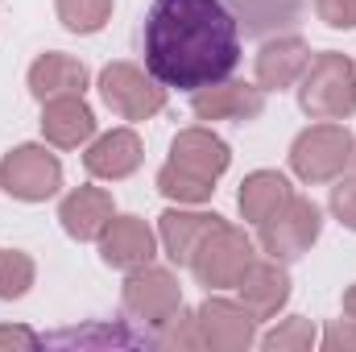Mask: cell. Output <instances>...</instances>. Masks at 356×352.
Segmentation results:
<instances>
[{
  "mask_svg": "<svg viewBox=\"0 0 356 352\" xmlns=\"http://www.w3.org/2000/svg\"><path fill=\"white\" fill-rule=\"evenodd\" d=\"M112 216H116V207L104 186H75L58 203V220L71 241H99V232L108 228Z\"/></svg>",
  "mask_w": 356,
  "mask_h": 352,
  "instance_id": "9a60e30c",
  "label": "cell"
},
{
  "mask_svg": "<svg viewBox=\"0 0 356 352\" xmlns=\"http://www.w3.org/2000/svg\"><path fill=\"white\" fill-rule=\"evenodd\" d=\"M33 257L21 249H0V298H25L33 286Z\"/></svg>",
  "mask_w": 356,
  "mask_h": 352,
  "instance_id": "603a6c76",
  "label": "cell"
},
{
  "mask_svg": "<svg viewBox=\"0 0 356 352\" xmlns=\"http://www.w3.org/2000/svg\"><path fill=\"white\" fill-rule=\"evenodd\" d=\"M195 319H199L203 349H211V352H245L257 344V319H253V311L245 303L207 294L203 307L195 311Z\"/></svg>",
  "mask_w": 356,
  "mask_h": 352,
  "instance_id": "9c48e42d",
  "label": "cell"
},
{
  "mask_svg": "<svg viewBox=\"0 0 356 352\" xmlns=\"http://www.w3.org/2000/svg\"><path fill=\"white\" fill-rule=\"evenodd\" d=\"M54 8L71 33H99L112 17V0H54Z\"/></svg>",
  "mask_w": 356,
  "mask_h": 352,
  "instance_id": "7402d4cb",
  "label": "cell"
},
{
  "mask_svg": "<svg viewBox=\"0 0 356 352\" xmlns=\"http://www.w3.org/2000/svg\"><path fill=\"white\" fill-rule=\"evenodd\" d=\"M224 224V216L216 211H182V207H170L162 220H158V237H162V249L175 265H186L191 269V257L199 253V245Z\"/></svg>",
  "mask_w": 356,
  "mask_h": 352,
  "instance_id": "5bb4252c",
  "label": "cell"
},
{
  "mask_svg": "<svg viewBox=\"0 0 356 352\" xmlns=\"http://www.w3.org/2000/svg\"><path fill=\"white\" fill-rule=\"evenodd\" d=\"M99 257L112 269H141L158 257V237L141 216H112L99 232Z\"/></svg>",
  "mask_w": 356,
  "mask_h": 352,
  "instance_id": "30bf717a",
  "label": "cell"
},
{
  "mask_svg": "<svg viewBox=\"0 0 356 352\" xmlns=\"http://www.w3.org/2000/svg\"><path fill=\"white\" fill-rule=\"evenodd\" d=\"M319 232H323V211L311 199L290 195L266 224H257V245L273 262H294L319 241Z\"/></svg>",
  "mask_w": 356,
  "mask_h": 352,
  "instance_id": "5b68a950",
  "label": "cell"
},
{
  "mask_svg": "<svg viewBox=\"0 0 356 352\" xmlns=\"http://www.w3.org/2000/svg\"><path fill=\"white\" fill-rule=\"evenodd\" d=\"M236 294L253 311V319H273L286 307V298H290V273L282 269V262H273V257H266V262L257 257V262L245 269V278L236 282Z\"/></svg>",
  "mask_w": 356,
  "mask_h": 352,
  "instance_id": "e0dca14e",
  "label": "cell"
},
{
  "mask_svg": "<svg viewBox=\"0 0 356 352\" xmlns=\"http://www.w3.org/2000/svg\"><path fill=\"white\" fill-rule=\"evenodd\" d=\"M154 344H158V349H203V340H199V319L178 307L162 328H154Z\"/></svg>",
  "mask_w": 356,
  "mask_h": 352,
  "instance_id": "484cf974",
  "label": "cell"
},
{
  "mask_svg": "<svg viewBox=\"0 0 356 352\" xmlns=\"http://www.w3.org/2000/svg\"><path fill=\"white\" fill-rule=\"evenodd\" d=\"M307 63H311V46L302 38H273L257 54V88L282 91L290 83H298Z\"/></svg>",
  "mask_w": 356,
  "mask_h": 352,
  "instance_id": "ac0fdd59",
  "label": "cell"
},
{
  "mask_svg": "<svg viewBox=\"0 0 356 352\" xmlns=\"http://www.w3.org/2000/svg\"><path fill=\"white\" fill-rule=\"evenodd\" d=\"M257 262V241L245 232V228H236V224H220L203 245H199V253L191 257V273L199 278V286H207V290H236V282L245 278V269Z\"/></svg>",
  "mask_w": 356,
  "mask_h": 352,
  "instance_id": "3957f363",
  "label": "cell"
},
{
  "mask_svg": "<svg viewBox=\"0 0 356 352\" xmlns=\"http://www.w3.org/2000/svg\"><path fill=\"white\" fill-rule=\"evenodd\" d=\"M170 162H175L178 170H186V175L203 178V182H216L228 170L232 150L211 129H182L175 137V145H170Z\"/></svg>",
  "mask_w": 356,
  "mask_h": 352,
  "instance_id": "4fadbf2b",
  "label": "cell"
},
{
  "mask_svg": "<svg viewBox=\"0 0 356 352\" xmlns=\"http://www.w3.org/2000/svg\"><path fill=\"white\" fill-rule=\"evenodd\" d=\"M298 108L311 120H344L356 112V67L348 54L323 50L298 79Z\"/></svg>",
  "mask_w": 356,
  "mask_h": 352,
  "instance_id": "7a4b0ae2",
  "label": "cell"
},
{
  "mask_svg": "<svg viewBox=\"0 0 356 352\" xmlns=\"http://www.w3.org/2000/svg\"><path fill=\"white\" fill-rule=\"evenodd\" d=\"M290 195H294V186H290L286 175H277V170H253V175L241 182L236 203H241V216H245L249 224H266Z\"/></svg>",
  "mask_w": 356,
  "mask_h": 352,
  "instance_id": "44dd1931",
  "label": "cell"
},
{
  "mask_svg": "<svg viewBox=\"0 0 356 352\" xmlns=\"http://www.w3.org/2000/svg\"><path fill=\"white\" fill-rule=\"evenodd\" d=\"M191 112L199 120H257L266 112V88L220 79V83L191 91Z\"/></svg>",
  "mask_w": 356,
  "mask_h": 352,
  "instance_id": "8fae6325",
  "label": "cell"
},
{
  "mask_svg": "<svg viewBox=\"0 0 356 352\" xmlns=\"http://www.w3.org/2000/svg\"><path fill=\"white\" fill-rule=\"evenodd\" d=\"M353 162H356V141H353Z\"/></svg>",
  "mask_w": 356,
  "mask_h": 352,
  "instance_id": "1f68e13d",
  "label": "cell"
},
{
  "mask_svg": "<svg viewBox=\"0 0 356 352\" xmlns=\"http://www.w3.org/2000/svg\"><path fill=\"white\" fill-rule=\"evenodd\" d=\"M145 71L178 91L220 83L241 63V25L224 0H154L141 29Z\"/></svg>",
  "mask_w": 356,
  "mask_h": 352,
  "instance_id": "6da1fadb",
  "label": "cell"
},
{
  "mask_svg": "<svg viewBox=\"0 0 356 352\" xmlns=\"http://www.w3.org/2000/svg\"><path fill=\"white\" fill-rule=\"evenodd\" d=\"M42 133L58 150H79L95 137V112L83 104V95H58L42 104Z\"/></svg>",
  "mask_w": 356,
  "mask_h": 352,
  "instance_id": "2e32d148",
  "label": "cell"
},
{
  "mask_svg": "<svg viewBox=\"0 0 356 352\" xmlns=\"http://www.w3.org/2000/svg\"><path fill=\"white\" fill-rule=\"evenodd\" d=\"M332 211H336V220H340L344 228L356 232V175L353 178L340 175V182L332 186Z\"/></svg>",
  "mask_w": 356,
  "mask_h": 352,
  "instance_id": "4316f807",
  "label": "cell"
},
{
  "mask_svg": "<svg viewBox=\"0 0 356 352\" xmlns=\"http://www.w3.org/2000/svg\"><path fill=\"white\" fill-rule=\"evenodd\" d=\"M145 162V145L133 129H112L104 137H95L83 154V166L91 178H104V182H120L129 178L137 166Z\"/></svg>",
  "mask_w": 356,
  "mask_h": 352,
  "instance_id": "7c38bea8",
  "label": "cell"
},
{
  "mask_svg": "<svg viewBox=\"0 0 356 352\" xmlns=\"http://www.w3.org/2000/svg\"><path fill=\"white\" fill-rule=\"evenodd\" d=\"M29 91L33 99H58V95H83L88 91V67L71 54H42L29 67Z\"/></svg>",
  "mask_w": 356,
  "mask_h": 352,
  "instance_id": "d6986e66",
  "label": "cell"
},
{
  "mask_svg": "<svg viewBox=\"0 0 356 352\" xmlns=\"http://www.w3.org/2000/svg\"><path fill=\"white\" fill-rule=\"evenodd\" d=\"M315 13L332 29H356V0H315Z\"/></svg>",
  "mask_w": 356,
  "mask_h": 352,
  "instance_id": "83f0119b",
  "label": "cell"
},
{
  "mask_svg": "<svg viewBox=\"0 0 356 352\" xmlns=\"http://www.w3.org/2000/svg\"><path fill=\"white\" fill-rule=\"evenodd\" d=\"M224 4L245 29V38H269L277 29L298 25L302 17V0H224Z\"/></svg>",
  "mask_w": 356,
  "mask_h": 352,
  "instance_id": "ffe728a7",
  "label": "cell"
},
{
  "mask_svg": "<svg viewBox=\"0 0 356 352\" xmlns=\"http://www.w3.org/2000/svg\"><path fill=\"white\" fill-rule=\"evenodd\" d=\"M120 303L145 328H162L178 307H182V286H178V278L170 269L149 262V265H141V269H129L124 290H120Z\"/></svg>",
  "mask_w": 356,
  "mask_h": 352,
  "instance_id": "ba28073f",
  "label": "cell"
},
{
  "mask_svg": "<svg viewBox=\"0 0 356 352\" xmlns=\"http://www.w3.org/2000/svg\"><path fill=\"white\" fill-rule=\"evenodd\" d=\"M344 315H348V319H356V286H348V290H344Z\"/></svg>",
  "mask_w": 356,
  "mask_h": 352,
  "instance_id": "4dcf8cb0",
  "label": "cell"
},
{
  "mask_svg": "<svg viewBox=\"0 0 356 352\" xmlns=\"http://www.w3.org/2000/svg\"><path fill=\"white\" fill-rule=\"evenodd\" d=\"M311 344H315V323L302 319V315H290L269 336H261V349L266 352H307Z\"/></svg>",
  "mask_w": 356,
  "mask_h": 352,
  "instance_id": "d4e9b609",
  "label": "cell"
},
{
  "mask_svg": "<svg viewBox=\"0 0 356 352\" xmlns=\"http://www.w3.org/2000/svg\"><path fill=\"white\" fill-rule=\"evenodd\" d=\"M323 349H332V352H348V349H356V319H340V323H332L327 332H323Z\"/></svg>",
  "mask_w": 356,
  "mask_h": 352,
  "instance_id": "f1b7e54d",
  "label": "cell"
},
{
  "mask_svg": "<svg viewBox=\"0 0 356 352\" xmlns=\"http://www.w3.org/2000/svg\"><path fill=\"white\" fill-rule=\"evenodd\" d=\"M158 191H162L166 199H178V203H203V199H211L216 182H203V178L178 170L175 162H166V166L158 170Z\"/></svg>",
  "mask_w": 356,
  "mask_h": 352,
  "instance_id": "cb8c5ba5",
  "label": "cell"
},
{
  "mask_svg": "<svg viewBox=\"0 0 356 352\" xmlns=\"http://www.w3.org/2000/svg\"><path fill=\"white\" fill-rule=\"evenodd\" d=\"M0 186L21 203H46L63 186V162L46 145H17L0 162Z\"/></svg>",
  "mask_w": 356,
  "mask_h": 352,
  "instance_id": "52a82bcc",
  "label": "cell"
},
{
  "mask_svg": "<svg viewBox=\"0 0 356 352\" xmlns=\"http://www.w3.org/2000/svg\"><path fill=\"white\" fill-rule=\"evenodd\" d=\"M99 95L120 120H149L166 108V88L133 63H108L99 71Z\"/></svg>",
  "mask_w": 356,
  "mask_h": 352,
  "instance_id": "8992f818",
  "label": "cell"
},
{
  "mask_svg": "<svg viewBox=\"0 0 356 352\" xmlns=\"http://www.w3.org/2000/svg\"><path fill=\"white\" fill-rule=\"evenodd\" d=\"M42 344V336L38 332H29V328H0V349H38Z\"/></svg>",
  "mask_w": 356,
  "mask_h": 352,
  "instance_id": "f546056e",
  "label": "cell"
},
{
  "mask_svg": "<svg viewBox=\"0 0 356 352\" xmlns=\"http://www.w3.org/2000/svg\"><path fill=\"white\" fill-rule=\"evenodd\" d=\"M353 162V137L344 125L336 120H319L311 129H302L290 145V170L302 182H336Z\"/></svg>",
  "mask_w": 356,
  "mask_h": 352,
  "instance_id": "277c9868",
  "label": "cell"
}]
</instances>
